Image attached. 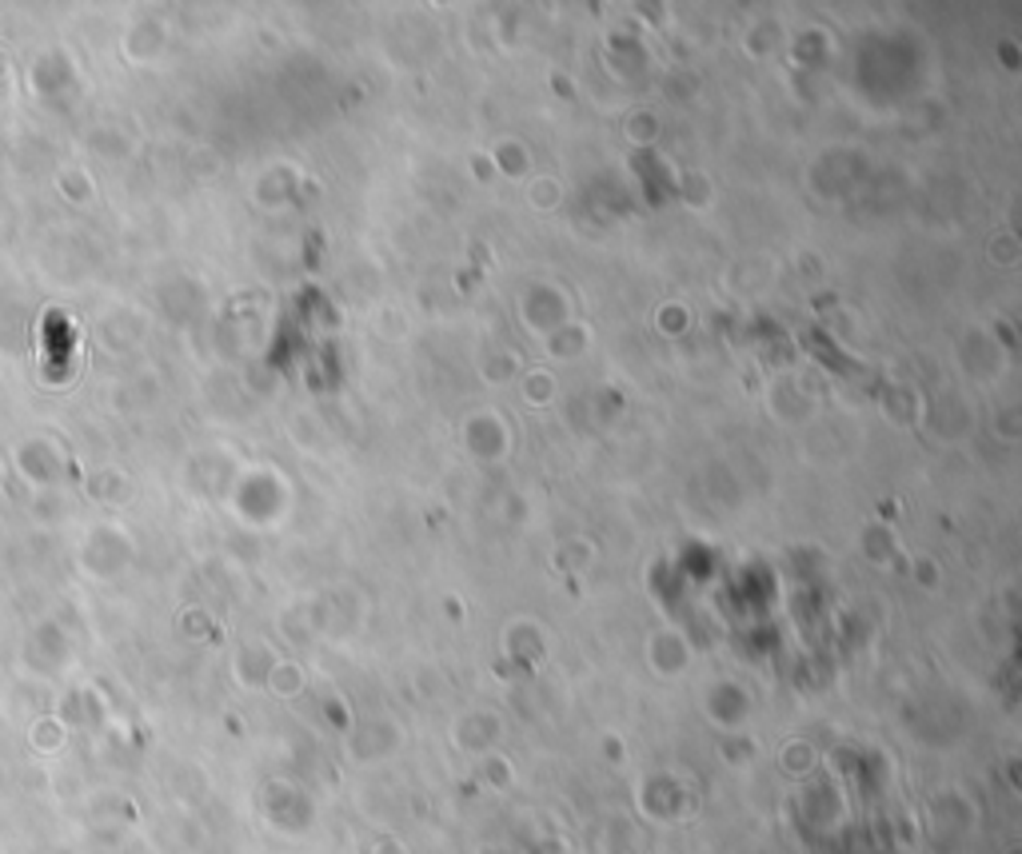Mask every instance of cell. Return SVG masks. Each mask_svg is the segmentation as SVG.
I'll return each mask as SVG.
<instances>
[{
  "mask_svg": "<svg viewBox=\"0 0 1022 854\" xmlns=\"http://www.w3.org/2000/svg\"><path fill=\"white\" fill-rule=\"evenodd\" d=\"M16 467L28 484H52L60 475V460L48 439H24L21 451H16Z\"/></svg>",
  "mask_w": 1022,
  "mask_h": 854,
  "instance_id": "1",
  "label": "cell"
}]
</instances>
